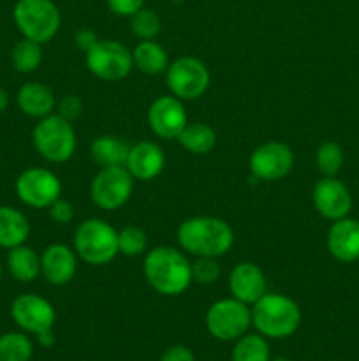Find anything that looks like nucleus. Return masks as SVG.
Returning <instances> with one entry per match:
<instances>
[{
	"label": "nucleus",
	"mask_w": 359,
	"mask_h": 361,
	"mask_svg": "<svg viewBox=\"0 0 359 361\" xmlns=\"http://www.w3.org/2000/svg\"><path fill=\"white\" fill-rule=\"evenodd\" d=\"M148 286L162 296H180L192 284V263L182 250L158 245L148 249L143 261Z\"/></svg>",
	"instance_id": "nucleus-1"
},
{
	"label": "nucleus",
	"mask_w": 359,
	"mask_h": 361,
	"mask_svg": "<svg viewBox=\"0 0 359 361\" xmlns=\"http://www.w3.org/2000/svg\"><path fill=\"white\" fill-rule=\"evenodd\" d=\"M180 249L194 257H222L234 245V231L224 219L197 215L180 224L176 231Z\"/></svg>",
	"instance_id": "nucleus-2"
},
{
	"label": "nucleus",
	"mask_w": 359,
	"mask_h": 361,
	"mask_svg": "<svg viewBox=\"0 0 359 361\" xmlns=\"http://www.w3.org/2000/svg\"><path fill=\"white\" fill-rule=\"evenodd\" d=\"M252 326L266 338H287L301 324V309L289 296L266 293L252 307Z\"/></svg>",
	"instance_id": "nucleus-3"
},
{
	"label": "nucleus",
	"mask_w": 359,
	"mask_h": 361,
	"mask_svg": "<svg viewBox=\"0 0 359 361\" xmlns=\"http://www.w3.org/2000/svg\"><path fill=\"white\" fill-rule=\"evenodd\" d=\"M74 252L92 267H104L118 252V231L102 219H87L74 233Z\"/></svg>",
	"instance_id": "nucleus-4"
},
{
	"label": "nucleus",
	"mask_w": 359,
	"mask_h": 361,
	"mask_svg": "<svg viewBox=\"0 0 359 361\" xmlns=\"http://www.w3.org/2000/svg\"><path fill=\"white\" fill-rule=\"evenodd\" d=\"M32 143L44 161L53 164L67 162L76 152V130L73 122L60 116L58 113L44 116L32 130Z\"/></svg>",
	"instance_id": "nucleus-5"
},
{
	"label": "nucleus",
	"mask_w": 359,
	"mask_h": 361,
	"mask_svg": "<svg viewBox=\"0 0 359 361\" xmlns=\"http://www.w3.org/2000/svg\"><path fill=\"white\" fill-rule=\"evenodd\" d=\"M13 20L25 39L46 44L58 34L62 14L53 0H18Z\"/></svg>",
	"instance_id": "nucleus-6"
},
{
	"label": "nucleus",
	"mask_w": 359,
	"mask_h": 361,
	"mask_svg": "<svg viewBox=\"0 0 359 361\" xmlns=\"http://www.w3.org/2000/svg\"><path fill=\"white\" fill-rule=\"evenodd\" d=\"M204 321L211 337L222 342H234L252 326V310L250 305L231 296L211 303Z\"/></svg>",
	"instance_id": "nucleus-7"
},
{
	"label": "nucleus",
	"mask_w": 359,
	"mask_h": 361,
	"mask_svg": "<svg viewBox=\"0 0 359 361\" xmlns=\"http://www.w3.org/2000/svg\"><path fill=\"white\" fill-rule=\"evenodd\" d=\"M88 71L102 81H122L134 69L132 51L115 39H99L87 53Z\"/></svg>",
	"instance_id": "nucleus-8"
},
{
	"label": "nucleus",
	"mask_w": 359,
	"mask_h": 361,
	"mask_svg": "<svg viewBox=\"0 0 359 361\" xmlns=\"http://www.w3.org/2000/svg\"><path fill=\"white\" fill-rule=\"evenodd\" d=\"M134 182L136 180L125 166L101 168L90 182V200L101 210H118L132 196Z\"/></svg>",
	"instance_id": "nucleus-9"
},
{
	"label": "nucleus",
	"mask_w": 359,
	"mask_h": 361,
	"mask_svg": "<svg viewBox=\"0 0 359 361\" xmlns=\"http://www.w3.org/2000/svg\"><path fill=\"white\" fill-rule=\"evenodd\" d=\"M210 71L203 60L196 56H180L169 63L165 83L169 92L182 101H196L210 88Z\"/></svg>",
	"instance_id": "nucleus-10"
},
{
	"label": "nucleus",
	"mask_w": 359,
	"mask_h": 361,
	"mask_svg": "<svg viewBox=\"0 0 359 361\" xmlns=\"http://www.w3.org/2000/svg\"><path fill=\"white\" fill-rule=\"evenodd\" d=\"M18 200L35 210H48L58 197H62V182L46 168H28L20 173L14 183Z\"/></svg>",
	"instance_id": "nucleus-11"
},
{
	"label": "nucleus",
	"mask_w": 359,
	"mask_h": 361,
	"mask_svg": "<svg viewBox=\"0 0 359 361\" xmlns=\"http://www.w3.org/2000/svg\"><path fill=\"white\" fill-rule=\"evenodd\" d=\"M250 173L260 182H277L285 178L294 168V152L282 141H267L252 152Z\"/></svg>",
	"instance_id": "nucleus-12"
},
{
	"label": "nucleus",
	"mask_w": 359,
	"mask_h": 361,
	"mask_svg": "<svg viewBox=\"0 0 359 361\" xmlns=\"http://www.w3.org/2000/svg\"><path fill=\"white\" fill-rule=\"evenodd\" d=\"M11 317L21 331L30 335H39L51 330L56 321L55 307L44 296L25 293L16 296L11 303Z\"/></svg>",
	"instance_id": "nucleus-13"
},
{
	"label": "nucleus",
	"mask_w": 359,
	"mask_h": 361,
	"mask_svg": "<svg viewBox=\"0 0 359 361\" xmlns=\"http://www.w3.org/2000/svg\"><path fill=\"white\" fill-rule=\"evenodd\" d=\"M146 118L151 133L162 140H176L189 123L183 101L172 94L155 99L148 108Z\"/></svg>",
	"instance_id": "nucleus-14"
},
{
	"label": "nucleus",
	"mask_w": 359,
	"mask_h": 361,
	"mask_svg": "<svg viewBox=\"0 0 359 361\" xmlns=\"http://www.w3.org/2000/svg\"><path fill=\"white\" fill-rule=\"evenodd\" d=\"M312 201L317 214L333 222L347 217L352 208L351 190L336 176H324L319 180L313 187Z\"/></svg>",
	"instance_id": "nucleus-15"
},
{
	"label": "nucleus",
	"mask_w": 359,
	"mask_h": 361,
	"mask_svg": "<svg viewBox=\"0 0 359 361\" xmlns=\"http://www.w3.org/2000/svg\"><path fill=\"white\" fill-rule=\"evenodd\" d=\"M229 291L232 298L252 307L267 293L266 275L256 263H238L229 275Z\"/></svg>",
	"instance_id": "nucleus-16"
},
{
	"label": "nucleus",
	"mask_w": 359,
	"mask_h": 361,
	"mask_svg": "<svg viewBox=\"0 0 359 361\" xmlns=\"http://www.w3.org/2000/svg\"><path fill=\"white\" fill-rule=\"evenodd\" d=\"M77 270V254L65 243H51L41 254V275L51 286H65Z\"/></svg>",
	"instance_id": "nucleus-17"
},
{
	"label": "nucleus",
	"mask_w": 359,
	"mask_h": 361,
	"mask_svg": "<svg viewBox=\"0 0 359 361\" xmlns=\"http://www.w3.org/2000/svg\"><path fill=\"white\" fill-rule=\"evenodd\" d=\"M125 168L129 169L134 180L139 182H150L157 178L165 168V155L160 145L155 141H139L130 145L129 155H127Z\"/></svg>",
	"instance_id": "nucleus-18"
},
{
	"label": "nucleus",
	"mask_w": 359,
	"mask_h": 361,
	"mask_svg": "<svg viewBox=\"0 0 359 361\" xmlns=\"http://www.w3.org/2000/svg\"><path fill=\"white\" fill-rule=\"evenodd\" d=\"M327 250L340 263L359 259V221L351 217L338 219L331 224L326 238Z\"/></svg>",
	"instance_id": "nucleus-19"
},
{
	"label": "nucleus",
	"mask_w": 359,
	"mask_h": 361,
	"mask_svg": "<svg viewBox=\"0 0 359 361\" xmlns=\"http://www.w3.org/2000/svg\"><path fill=\"white\" fill-rule=\"evenodd\" d=\"M18 108L21 113L32 118H44L51 115L53 109L56 108V99L51 88L39 81H28L23 83L18 90L16 95Z\"/></svg>",
	"instance_id": "nucleus-20"
},
{
	"label": "nucleus",
	"mask_w": 359,
	"mask_h": 361,
	"mask_svg": "<svg viewBox=\"0 0 359 361\" xmlns=\"http://www.w3.org/2000/svg\"><path fill=\"white\" fill-rule=\"evenodd\" d=\"M30 236V222L27 215L13 207H0V249H14L23 245Z\"/></svg>",
	"instance_id": "nucleus-21"
},
{
	"label": "nucleus",
	"mask_w": 359,
	"mask_h": 361,
	"mask_svg": "<svg viewBox=\"0 0 359 361\" xmlns=\"http://www.w3.org/2000/svg\"><path fill=\"white\" fill-rule=\"evenodd\" d=\"M129 150L130 145L123 137L113 136V134H102V136H97L92 141L90 157L99 168L125 166Z\"/></svg>",
	"instance_id": "nucleus-22"
},
{
	"label": "nucleus",
	"mask_w": 359,
	"mask_h": 361,
	"mask_svg": "<svg viewBox=\"0 0 359 361\" xmlns=\"http://www.w3.org/2000/svg\"><path fill=\"white\" fill-rule=\"evenodd\" d=\"M7 271L18 282H34L41 275V256L28 245H18L7 254Z\"/></svg>",
	"instance_id": "nucleus-23"
},
{
	"label": "nucleus",
	"mask_w": 359,
	"mask_h": 361,
	"mask_svg": "<svg viewBox=\"0 0 359 361\" xmlns=\"http://www.w3.org/2000/svg\"><path fill=\"white\" fill-rule=\"evenodd\" d=\"M132 60L134 67L148 76H158L169 67L168 51L155 39L137 42L136 48L132 49Z\"/></svg>",
	"instance_id": "nucleus-24"
},
{
	"label": "nucleus",
	"mask_w": 359,
	"mask_h": 361,
	"mask_svg": "<svg viewBox=\"0 0 359 361\" xmlns=\"http://www.w3.org/2000/svg\"><path fill=\"white\" fill-rule=\"evenodd\" d=\"M180 145L192 155H206L217 145V133L204 122L187 123L185 129L176 137Z\"/></svg>",
	"instance_id": "nucleus-25"
},
{
	"label": "nucleus",
	"mask_w": 359,
	"mask_h": 361,
	"mask_svg": "<svg viewBox=\"0 0 359 361\" xmlns=\"http://www.w3.org/2000/svg\"><path fill=\"white\" fill-rule=\"evenodd\" d=\"M271 349L267 338L260 334H248L234 341L231 351V361H270Z\"/></svg>",
	"instance_id": "nucleus-26"
},
{
	"label": "nucleus",
	"mask_w": 359,
	"mask_h": 361,
	"mask_svg": "<svg viewBox=\"0 0 359 361\" xmlns=\"http://www.w3.org/2000/svg\"><path fill=\"white\" fill-rule=\"evenodd\" d=\"M11 62H13V67L18 73H35L42 63V44L23 37L14 44L13 51H11Z\"/></svg>",
	"instance_id": "nucleus-27"
},
{
	"label": "nucleus",
	"mask_w": 359,
	"mask_h": 361,
	"mask_svg": "<svg viewBox=\"0 0 359 361\" xmlns=\"http://www.w3.org/2000/svg\"><path fill=\"white\" fill-rule=\"evenodd\" d=\"M34 344L25 331H7L0 335V361H30Z\"/></svg>",
	"instance_id": "nucleus-28"
},
{
	"label": "nucleus",
	"mask_w": 359,
	"mask_h": 361,
	"mask_svg": "<svg viewBox=\"0 0 359 361\" xmlns=\"http://www.w3.org/2000/svg\"><path fill=\"white\" fill-rule=\"evenodd\" d=\"M344 148L334 141H326L315 152V166L324 176H336L344 166Z\"/></svg>",
	"instance_id": "nucleus-29"
},
{
	"label": "nucleus",
	"mask_w": 359,
	"mask_h": 361,
	"mask_svg": "<svg viewBox=\"0 0 359 361\" xmlns=\"http://www.w3.org/2000/svg\"><path fill=\"white\" fill-rule=\"evenodd\" d=\"M162 21L160 16L155 13L153 9H148V7H141L137 13H134L130 16V30L141 41H150L155 39L160 34Z\"/></svg>",
	"instance_id": "nucleus-30"
},
{
	"label": "nucleus",
	"mask_w": 359,
	"mask_h": 361,
	"mask_svg": "<svg viewBox=\"0 0 359 361\" xmlns=\"http://www.w3.org/2000/svg\"><path fill=\"white\" fill-rule=\"evenodd\" d=\"M118 252L127 257H137L148 252V235L137 226H127L118 231Z\"/></svg>",
	"instance_id": "nucleus-31"
},
{
	"label": "nucleus",
	"mask_w": 359,
	"mask_h": 361,
	"mask_svg": "<svg viewBox=\"0 0 359 361\" xmlns=\"http://www.w3.org/2000/svg\"><path fill=\"white\" fill-rule=\"evenodd\" d=\"M222 267L217 257H196L192 263V281L201 286H210L220 279Z\"/></svg>",
	"instance_id": "nucleus-32"
},
{
	"label": "nucleus",
	"mask_w": 359,
	"mask_h": 361,
	"mask_svg": "<svg viewBox=\"0 0 359 361\" xmlns=\"http://www.w3.org/2000/svg\"><path fill=\"white\" fill-rule=\"evenodd\" d=\"M56 113L65 120H69V122H76L81 113H83V101L74 94L63 95L58 104H56Z\"/></svg>",
	"instance_id": "nucleus-33"
},
{
	"label": "nucleus",
	"mask_w": 359,
	"mask_h": 361,
	"mask_svg": "<svg viewBox=\"0 0 359 361\" xmlns=\"http://www.w3.org/2000/svg\"><path fill=\"white\" fill-rule=\"evenodd\" d=\"M48 214H49V219H51L53 222H56V224L60 226L69 224V222L74 219V207L73 203H69V201L58 197V200L48 208Z\"/></svg>",
	"instance_id": "nucleus-34"
},
{
	"label": "nucleus",
	"mask_w": 359,
	"mask_h": 361,
	"mask_svg": "<svg viewBox=\"0 0 359 361\" xmlns=\"http://www.w3.org/2000/svg\"><path fill=\"white\" fill-rule=\"evenodd\" d=\"M146 0H106L109 11L116 16H127L130 18L134 13L144 7Z\"/></svg>",
	"instance_id": "nucleus-35"
},
{
	"label": "nucleus",
	"mask_w": 359,
	"mask_h": 361,
	"mask_svg": "<svg viewBox=\"0 0 359 361\" xmlns=\"http://www.w3.org/2000/svg\"><path fill=\"white\" fill-rule=\"evenodd\" d=\"M158 361H196V356L187 345H171L162 353Z\"/></svg>",
	"instance_id": "nucleus-36"
},
{
	"label": "nucleus",
	"mask_w": 359,
	"mask_h": 361,
	"mask_svg": "<svg viewBox=\"0 0 359 361\" xmlns=\"http://www.w3.org/2000/svg\"><path fill=\"white\" fill-rule=\"evenodd\" d=\"M97 41V34H95L94 30H90V28H80V30L74 34V44H76V48L83 53H87Z\"/></svg>",
	"instance_id": "nucleus-37"
},
{
	"label": "nucleus",
	"mask_w": 359,
	"mask_h": 361,
	"mask_svg": "<svg viewBox=\"0 0 359 361\" xmlns=\"http://www.w3.org/2000/svg\"><path fill=\"white\" fill-rule=\"evenodd\" d=\"M35 338H37V342L41 348L48 349V348H53V345H55V334H53V328L51 330H46V331H42V334L35 335Z\"/></svg>",
	"instance_id": "nucleus-38"
},
{
	"label": "nucleus",
	"mask_w": 359,
	"mask_h": 361,
	"mask_svg": "<svg viewBox=\"0 0 359 361\" xmlns=\"http://www.w3.org/2000/svg\"><path fill=\"white\" fill-rule=\"evenodd\" d=\"M7 108H9V94H7L6 88L0 87V115H2Z\"/></svg>",
	"instance_id": "nucleus-39"
},
{
	"label": "nucleus",
	"mask_w": 359,
	"mask_h": 361,
	"mask_svg": "<svg viewBox=\"0 0 359 361\" xmlns=\"http://www.w3.org/2000/svg\"><path fill=\"white\" fill-rule=\"evenodd\" d=\"M270 361H291V360L285 358V356H275V358H271Z\"/></svg>",
	"instance_id": "nucleus-40"
},
{
	"label": "nucleus",
	"mask_w": 359,
	"mask_h": 361,
	"mask_svg": "<svg viewBox=\"0 0 359 361\" xmlns=\"http://www.w3.org/2000/svg\"><path fill=\"white\" fill-rule=\"evenodd\" d=\"M2 275H4V268H2V263H0V281H2Z\"/></svg>",
	"instance_id": "nucleus-41"
}]
</instances>
